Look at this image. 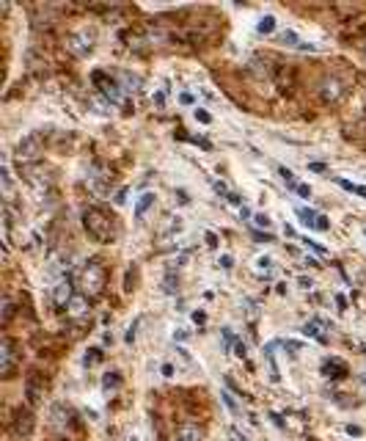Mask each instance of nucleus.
I'll list each match as a JSON object with an SVG mask.
<instances>
[{"label": "nucleus", "mask_w": 366, "mask_h": 441, "mask_svg": "<svg viewBox=\"0 0 366 441\" xmlns=\"http://www.w3.org/2000/svg\"><path fill=\"white\" fill-rule=\"evenodd\" d=\"M39 157H42V136H28L19 141L17 146V160L19 166H31V163H39Z\"/></svg>", "instance_id": "5"}, {"label": "nucleus", "mask_w": 366, "mask_h": 441, "mask_svg": "<svg viewBox=\"0 0 366 441\" xmlns=\"http://www.w3.org/2000/svg\"><path fill=\"white\" fill-rule=\"evenodd\" d=\"M325 373H328V378H344V375H347V367L333 358V361H325Z\"/></svg>", "instance_id": "18"}, {"label": "nucleus", "mask_w": 366, "mask_h": 441, "mask_svg": "<svg viewBox=\"0 0 366 441\" xmlns=\"http://www.w3.org/2000/svg\"><path fill=\"white\" fill-rule=\"evenodd\" d=\"M179 102H182V105H193V94H179Z\"/></svg>", "instance_id": "37"}, {"label": "nucleus", "mask_w": 366, "mask_h": 441, "mask_svg": "<svg viewBox=\"0 0 366 441\" xmlns=\"http://www.w3.org/2000/svg\"><path fill=\"white\" fill-rule=\"evenodd\" d=\"M66 312L72 314V317H83L85 312H88V295H75L72 301H69V306H66Z\"/></svg>", "instance_id": "12"}, {"label": "nucleus", "mask_w": 366, "mask_h": 441, "mask_svg": "<svg viewBox=\"0 0 366 441\" xmlns=\"http://www.w3.org/2000/svg\"><path fill=\"white\" fill-rule=\"evenodd\" d=\"M344 83H341L339 77H325L322 83H319V97H322V102H328V105H336V102L344 97Z\"/></svg>", "instance_id": "7"}, {"label": "nucleus", "mask_w": 366, "mask_h": 441, "mask_svg": "<svg viewBox=\"0 0 366 441\" xmlns=\"http://www.w3.org/2000/svg\"><path fill=\"white\" fill-rule=\"evenodd\" d=\"M336 306H339V309H347V298H344V295H336Z\"/></svg>", "instance_id": "41"}, {"label": "nucleus", "mask_w": 366, "mask_h": 441, "mask_svg": "<svg viewBox=\"0 0 366 441\" xmlns=\"http://www.w3.org/2000/svg\"><path fill=\"white\" fill-rule=\"evenodd\" d=\"M303 243H306V246L311 248V251H317L319 256H325V254H328V251H325V246H319V243H317V240H311V237H303Z\"/></svg>", "instance_id": "28"}, {"label": "nucleus", "mask_w": 366, "mask_h": 441, "mask_svg": "<svg viewBox=\"0 0 366 441\" xmlns=\"http://www.w3.org/2000/svg\"><path fill=\"white\" fill-rule=\"evenodd\" d=\"M298 218H300V223H303V226H308V229H314V223H317V218H319V215H317L314 210H306V207H298Z\"/></svg>", "instance_id": "19"}, {"label": "nucleus", "mask_w": 366, "mask_h": 441, "mask_svg": "<svg viewBox=\"0 0 366 441\" xmlns=\"http://www.w3.org/2000/svg\"><path fill=\"white\" fill-rule=\"evenodd\" d=\"M196 119L201 121V124H209V121H212V116H209V113H207V110L196 108Z\"/></svg>", "instance_id": "31"}, {"label": "nucleus", "mask_w": 366, "mask_h": 441, "mask_svg": "<svg viewBox=\"0 0 366 441\" xmlns=\"http://www.w3.org/2000/svg\"><path fill=\"white\" fill-rule=\"evenodd\" d=\"M221 397H223V403H226V408H229L231 414H239V408H237V403H234V397H231L229 391H223Z\"/></svg>", "instance_id": "29"}, {"label": "nucleus", "mask_w": 366, "mask_h": 441, "mask_svg": "<svg viewBox=\"0 0 366 441\" xmlns=\"http://www.w3.org/2000/svg\"><path fill=\"white\" fill-rule=\"evenodd\" d=\"M52 427H58L61 433H66V427H69V411L64 406H55V408H52Z\"/></svg>", "instance_id": "14"}, {"label": "nucleus", "mask_w": 366, "mask_h": 441, "mask_svg": "<svg viewBox=\"0 0 366 441\" xmlns=\"http://www.w3.org/2000/svg\"><path fill=\"white\" fill-rule=\"evenodd\" d=\"M256 31H259V34H272V31H275V17H270V14L262 17L259 25H256Z\"/></svg>", "instance_id": "23"}, {"label": "nucleus", "mask_w": 366, "mask_h": 441, "mask_svg": "<svg viewBox=\"0 0 366 441\" xmlns=\"http://www.w3.org/2000/svg\"><path fill=\"white\" fill-rule=\"evenodd\" d=\"M303 334H306V337H314V339H317V342H322V345L328 342V337L322 334V325H319L317 320H314V322H308V325H303Z\"/></svg>", "instance_id": "20"}, {"label": "nucleus", "mask_w": 366, "mask_h": 441, "mask_svg": "<svg viewBox=\"0 0 366 441\" xmlns=\"http://www.w3.org/2000/svg\"><path fill=\"white\" fill-rule=\"evenodd\" d=\"M223 339H226V350H229L231 342H234V337H231V328H223Z\"/></svg>", "instance_id": "36"}, {"label": "nucleus", "mask_w": 366, "mask_h": 441, "mask_svg": "<svg viewBox=\"0 0 366 441\" xmlns=\"http://www.w3.org/2000/svg\"><path fill=\"white\" fill-rule=\"evenodd\" d=\"M33 414L31 411H22L19 408L17 411V416L11 419V424H9V441H28L31 436H33Z\"/></svg>", "instance_id": "3"}, {"label": "nucleus", "mask_w": 366, "mask_h": 441, "mask_svg": "<svg viewBox=\"0 0 366 441\" xmlns=\"http://www.w3.org/2000/svg\"><path fill=\"white\" fill-rule=\"evenodd\" d=\"M154 199H157L154 193H143L141 199H138V204H135V218H138V220L146 215V210H149V207L154 204Z\"/></svg>", "instance_id": "17"}, {"label": "nucleus", "mask_w": 366, "mask_h": 441, "mask_svg": "<svg viewBox=\"0 0 366 441\" xmlns=\"http://www.w3.org/2000/svg\"><path fill=\"white\" fill-rule=\"evenodd\" d=\"M347 433L350 436H361V427L358 424H347Z\"/></svg>", "instance_id": "42"}, {"label": "nucleus", "mask_w": 366, "mask_h": 441, "mask_svg": "<svg viewBox=\"0 0 366 441\" xmlns=\"http://www.w3.org/2000/svg\"><path fill=\"white\" fill-rule=\"evenodd\" d=\"M278 174H281V179L286 182V187H292V190H298V182H295V174H292L289 169H278Z\"/></svg>", "instance_id": "26"}, {"label": "nucleus", "mask_w": 366, "mask_h": 441, "mask_svg": "<svg viewBox=\"0 0 366 441\" xmlns=\"http://www.w3.org/2000/svg\"><path fill=\"white\" fill-rule=\"evenodd\" d=\"M154 102H157V105H160V108H162V102H165V94L160 91V94H157V97H154Z\"/></svg>", "instance_id": "46"}, {"label": "nucleus", "mask_w": 366, "mask_h": 441, "mask_svg": "<svg viewBox=\"0 0 366 441\" xmlns=\"http://www.w3.org/2000/svg\"><path fill=\"white\" fill-rule=\"evenodd\" d=\"M298 193L303 196V199H308V196H311V187H308V185H298Z\"/></svg>", "instance_id": "39"}, {"label": "nucleus", "mask_w": 366, "mask_h": 441, "mask_svg": "<svg viewBox=\"0 0 366 441\" xmlns=\"http://www.w3.org/2000/svg\"><path fill=\"white\" fill-rule=\"evenodd\" d=\"M25 397H28V406H31V408L39 406V400L44 397V383L39 381V375H28V381H25Z\"/></svg>", "instance_id": "10"}, {"label": "nucleus", "mask_w": 366, "mask_h": 441, "mask_svg": "<svg viewBox=\"0 0 366 441\" xmlns=\"http://www.w3.org/2000/svg\"><path fill=\"white\" fill-rule=\"evenodd\" d=\"M3 312H0V320H3V325H9L11 317H14V312H17V306H14V301L11 298H3Z\"/></svg>", "instance_id": "21"}, {"label": "nucleus", "mask_w": 366, "mask_h": 441, "mask_svg": "<svg viewBox=\"0 0 366 441\" xmlns=\"http://www.w3.org/2000/svg\"><path fill=\"white\" fill-rule=\"evenodd\" d=\"M119 383H121L119 373H108V375L102 378V389H105V391H116V389H119Z\"/></svg>", "instance_id": "22"}, {"label": "nucleus", "mask_w": 366, "mask_h": 441, "mask_svg": "<svg viewBox=\"0 0 366 441\" xmlns=\"http://www.w3.org/2000/svg\"><path fill=\"white\" fill-rule=\"evenodd\" d=\"M14 364H17V353H14V342L6 337L0 342V375L11 378L14 375Z\"/></svg>", "instance_id": "8"}, {"label": "nucleus", "mask_w": 366, "mask_h": 441, "mask_svg": "<svg viewBox=\"0 0 366 441\" xmlns=\"http://www.w3.org/2000/svg\"><path fill=\"white\" fill-rule=\"evenodd\" d=\"M207 246H209V248H215V246H218V237H215L212 232H207Z\"/></svg>", "instance_id": "40"}, {"label": "nucleus", "mask_w": 366, "mask_h": 441, "mask_svg": "<svg viewBox=\"0 0 366 441\" xmlns=\"http://www.w3.org/2000/svg\"><path fill=\"white\" fill-rule=\"evenodd\" d=\"M278 345H281V342H270V345L264 348V358H267V364H270V378H272V381H278V378H281V375H278V367H275V356H272V350L278 348Z\"/></svg>", "instance_id": "15"}, {"label": "nucleus", "mask_w": 366, "mask_h": 441, "mask_svg": "<svg viewBox=\"0 0 366 441\" xmlns=\"http://www.w3.org/2000/svg\"><path fill=\"white\" fill-rule=\"evenodd\" d=\"M234 353H237V356H239V358L245 356V353H248V348H245V342H234Z\"/></svg>", "instance_id": "34"}, {"label": "nucleus", "mask_w": 366, "mask_h": 441, "mask_svg": "<svg viewBox=\"0 0 366 441\" xmlns=\"http://www.w3.org/2000/svg\"><path fill=\"white\" fill-rule=\"evenodd\" d=\"M72 298H75V289H72V279H61L58 284H55V287H52V304L58 306H69V301H72Z\"/></svg>", "instance_id": "9"}, {"label": "nucleus", "mask_w": 366, "mask_h": 441, "mask_svg": "<svg viewBox=\"0 0 366 441\" xmlns=\"http://www.w3.org/2000/svg\"><path fill=\"white\" fill-rule=\"evenodd\" d=\"M339 187H344V190H350V193H358L366 199V185H352V182H347V179H339Z\"/></svg>", "instance_id": "24"}, {"label": "nucleus", "mask_w": 366, "mask_h": 441, "mask_svg": "<svg viewBox=\"0 0 366 441\" xmlns=\"http://www.w3.org/2000/svg\"><path fill=\"white\" fill-rule=\"evenodd\" d=\"M366 34V14L358 19H344V39H361Z\"/></svg>", "instance_id": "11"}, {"label": "nucleus", "mask_w": 366, "mask_h": 441, "mask_svg": "<svg viewBox=\"0 0 366 441\" xmlns=\"http://www.w3.org/2000/svg\"><path fill=\"white\" fill-rule=\"evenodd\" d=\"M231 262H234V259H231L229 254H223V256H221V268H226V271H229V268H231Z\"/></svg>", "instance_id": "38"}, {"label": "nucleus", "mask_w": 366, "mask_h": 441, "mask_svg": "<svg viewBox=\"0 0 366 441\" xmlns=\"http://www.w3.org/2000/svg\"><path fill=\"white\" fill-rule=\"evenodd\" d=\"M281 42L286 44V47H298V50H314V44L300 42V39H298L295 34H292V31H284V34H281Z\"/></svg>", "instance_id": "16"}, {"label": "nucleus", "mask_w": 366, "mask_h": 441, "mask_svg": "<svg viewBox=\"0 0 366 441\" xmlns=\"http://www.w3.org/2000/svg\"><path fill=\"white\" fill-rule=\"evenodd\" d=\"M138 322H141V320H135L132 325H129V331H127V342H135V328H138Z\"/></svg>", "instance_id": "35"}, {"label": "nucleus", "mask_w": 366, "mask_h": 441, "mask_svg": "<svg viewBox=\"0 0 366 441\" xmlns=\"http://www.w3.org/2000/svg\"><path fill=\"white\" fill-rule=\"evenodd\" d=\"M121 83L127 85V91H135L138 85H141V80H138V77H132V75H121Z\"/></svg>", "instance_id": "27"}, {"label": "nucleus", "mask_w": 366, "mask_h": 441, "mask_svg": "<svg viewBox=\"0 0 366 441\" xmlns=\"http://www.w3.org/2000/svg\"><path fill=\"white\" fill-rule=\"evenodd\" d=\"M308 169H311V171H325V166H322V163H311Z\"/></svg>", "instance_id": "45"}, {"label": "nucleus", "mask_w": 366, "mask_h": 441, "mask_svg": "<svg viewBox=\"0 0 366 441\" xmlns=\"http://www.w3.org/2000/svg\"><path fill=\"white\" fill-rule=\"evenodd\" d=\"M361 47H364V52H366V39H364V44H361Z\"/></svg>", "instance_id": "47"}, {"label": "nucleus", "mask_w": 366, "mask_h": 441, "mask_svg": "<svg viewBox=\"0 0 366 441\" xmlns=\"http://www.w3.org/2000/svg\"><path fill=\"white\" fill-rule=\"evenodd\" d=\"M193 320H196V322H204V320H207V314H204V312H193Z\"/></svg>", "instance_id": "44"}, {"label": "nucleus", "mask_w": 366, "mask_h": 441, "mask_svg": "<svg viewBox=\"0 0 366 441\" xmlns=\"http://www.w3.org/2000/svg\"><path fill=\"white\" fill-rule=\"evenodd\" d=\"M94 42H96L94 31L83 28V31H77V34H69L66 36V50L72 52V55H77V58H85L88 52L94 50Z\"/></svg>", "instance_id": "4"}, {"label": "nucleus", "mask_w": 366, "mask_h": 441, "mask_svg": "<svg viewBox=\"0 0 366 441\" xmlns=\"http://www.w3.org/2000/svg\"><path fill=\"white\" fill-rule=\"evenodd\" d=\"M83 226L88 232V237L96 243H113V237H116V223L102 207H88L83 212Z\"/></svg>", "instance_id": "1"}, {"label": "nucleus", "mask_w": 366, "mask_h": 441, "mask_svg": "<svg viewBox=\"0 0 366 441\" xmlns=\"http://www.w3.org/2000/svg\"><path fill=\"white\" fill-rule=\"evenodd\" d=\"M254 223H256V226H264V229H267V226H270V218H267V215H254Z\"/></svg>", "instance_id": "32"}, {"label": "nucleus", "mask_w": 366, "mask_h": 441, "mask_svg": "<svg viewBox=\"0 0 366 441\" xmlns=\"http://www.w3.org/2000/svg\"><path fill=\"white\" fill-rule=\"evenodd\" d=\"M314 229H319V232H328V229H331V223H328V218H325V215H319V218H317Z\"/></svg>", "instance_id": "30"}, {"label": "nucleus", "mask_w": 366, "mask_h": 441, "mask_svg": "<svg viewBox=\"0 0 366 441\" xmlns=\"http://www.w3.org/2000/svg\"><path fill=\"white\" fill-rule=\"evenodd\" d=\"M91 80H94V83L99 85V91L105 94V100H108V102H113V105H124L121 83H116L113 77H105L102 72H94V75H91Z\"/></svg>", "instance_id": "6"}, {"label": "nucleus", "mask_w": 366, "mask_h": 441, "mask_svg": "<svg viewBox=\"0 0 366 441\" xmlns=\"http://www.w3.org/2000/svg\"><path fill=\"white\" fill-rule=\"evenodd\" d=\"M99 358H102V350H99V348H91V350H88V353H85L83 364H85V367H94L96 361H99Z\"/></svg>", "instance_id": "25"}, {"label": "nucleus", "mask_w": 366, "mask_h": 441, "mask_svg": "<svg viewBox=\"0 0 366 441\" xmlns=\"http://www.w3.org/2000/svg\"><path fill=\"white\" fill-rule=\"evenodd\" d=\"M162 375H165V378H171V375H174V367H171V364H162Z\"/></svg>", "instance_id": "43"}, {"label": "nucleus", "mask_w": 366, "mask_h": 441, "mask_svg": "<svg viewBox=\"0 0 366 441\" xmlns=\"http://www.w3.org/2000/svg\"><path fill=\"white\" fill-rule=\"evenodd\" d=\"M105 279H108V273H105L102 262H99V259H91V262L83 268V273H80V289H83V295L96 298L105 289Z\"/></svg>", "instance_id": "2"}, {"label": "nucleus", "mask_w": 366, "mask_h": 441, "mask_svg": "<svg viewBox=\"0 0 366 441\" xmlns=\"http://www.w3.org/2000/svg\"><path fill=\"white\" fill-rule=\"evenodd\" d=\"M176 441H201V427L198 424H182L176 433Z\"/></svg>", "instance_id": "13"}, {"label": "nucleus", "mask_w": 366, "mask_h": 441, "mask_svg": "<svg viewBox=\"0 0 366 441\" xmlns=\"http://www.w3.org/2000/svg\"><path fill=\"white\" fill-rule=\"evenodd\" d=\"M113 202H116V204H124V202H127V187H121L119 193L113 196Z\"/></svg>", "instance_id": "33"}]
</instances>
